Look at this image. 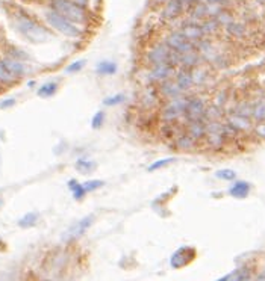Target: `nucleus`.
Instances as JSON below:
<instances>
[{
    "label": "nucleus",
    "instance_id": "nucleus-1",
    "mask_svg": "<svg viewBox=\"0 0 265 281\" xmlns=\"http://www.w3.org/2000/svg\"><path fill=\"white\" fill-rule=\"evenodd\" d=\"M53 11L61 14L62 17L69 18L73 23H85L87 21V12L84 6L78 5L73 0H53L52 2Z\"/></svg>",
    "mask_w": 265,
    "mask_h": 281
},
{
    "label": "nucleus",
    "instance_id": "nucleus-2",
    "mask_svg": "<svg viewBox=\"0 0 265 281\" xmlns=\"http://www.w3.org/2000/svg\"><path fill=\"white\" fill-rule=\"evenodd\" d=\"M17 27L26 38H29L34 43H43L52 37L50 32H47L37 21L30 20L27 17H17Z\"/></svg>",
    "mask_w": 265,
    "mask_h": 281
},
{
    "label": "nucleus",
    "instance_id": "nucleus-3",
    "mask_svg": "<svg viewBox=\"0 0 265 281\" xmlns=\"http://www.w3.org/2000/svg\"><path fill=\"white\" fill-rule=\"evenodd\" d=\"M46 20L47 23L56 29L58 32H61L62 35H65V37H70V38H78L81 37L82 30L76 26V23L70 21L69 18L62 17L61 14H58L56 11H49L46 12Z\"/></svg>",
    "mask_w": 265,
    "mask_h": 281
},
{
    "label": "nucleus",
    "instance_id": "nucleus-4",
    "mask_svg": "<svg viewBox=\"0 0 265 281\" xmlns=\"http://www.w3.org/2000/svg\"><path fill=\"white\" fill-rule=\"evenodd\" d=\"M94 221V216L88 215L85 218H82L81 221H78L69 231H67V236H65V240H73V239H78L81 237L82 234H85V231L91 227Z\"/></svg>",
    "mask_w": 265,
    "mask_h": 281
},
{
    "label": "nucleus",
    "instance_id": "nucleus-5",
    "mask_svg": "<svg viewBox=\"0 0 265 281\" xmlns=\"http://www.w3.org/2000/svg\"><path fill=\"white\" fill-rule=\"evenodd\" d=\"M194 256H195V253H194V250H191V248H188V247H182V248H179L173 256H172V266L173 268H183V266H186L192 259H194Z\"/></svg>",
    "mask_w": 265,
    "mask_h": 281
},
{
    "label": "nucleus",
    "instance_id": "nucleus-6",
    "mask_svg": "<svg viewBox=\"0 0 265 281\" xmlns=\"http://www.w3.org/2000/svg\"><path fill=\"white\" fill-rule=\"evenodd\" d=\"M2 62H3V65L9 70V71H11L15 77L24 74V71H26L24 65H23L21 62H18L17 59H14V58H5V59H2Z\"/></svg>",
    "mask_w": 265,
    "mask_h": 281
},
{
    "label": "nucleus",
    "instance_id": "nucleus-7",
    "mask_svg": "<svg viewBox=\"0 0 265 281\" xmlns=\"http://www.w3.org/2000/svg\"><path fill=\"white\" fill-rule=\"evenodd\" d=\"M250 192V185L247 182H237L229 189V194L235 198H246Z\"/></svg>",
    "mask_w": 265,
    "mask_h": 281
},
{
    "label": "nucleus",
    "instance_id": "nucleus-8",
    "mask_svg": "<svg viewBox=\"0 0 265 281\" xmlns=\"http://www.w3.org/2000/svg\"><path fill=\"white\" fill-rule=\"evenodd\" d=\"M18 77H15L9 70L3 65V62L0 61V83H5V85H11L17 80Z\"/></svg>",
    "mask_w": 265,
    "mask_h": 281
},
{
    "label": "nucleus",
    "instance_id": "nucleus-9",
    "mask_svg": "<svg viewBox=\"0 0 265 281\" xmlns=\"http://www.w3.org/2000/svg\"><path fill=\"white\" fill-rule=\"evenodd\" d=\"M115 71H117V65L111 61H103L97 65V73L98 74L108 76V74H114Z\"/></svg>",
    "mask_w": 265,
    "mask_h": 281
},
{
    "label": "nucleus",
    "instance_id": "nucleus-10",
    "mask_svg": "<svg viewBox=\"0 0 265 281\" xmlns=\"http://www.w3.org/2000/svg\"><path fill=\"white\" fill-rule=\"evenodd\" d=\"M37 221H38V213L29 212V213H26L23 218H20L18 225H20L21 228H29V227H34V225L37 224Z\"/></svg>",
    "mask_w": 265,
    "mask_h": 281
},
{
    "label": "nucleus",
    "instance_id": "nucleus-11",
    "mask_svg": "<svg viewBox=\"0 0 265 281\" xmlns=\"http://www.w3.org/2000/svg\"><path fill=\"white\" fill-rule=\"evenodd\" d=\"M69 188H70V191L73 192L75 200H78V201L82 200V198L85 197V194H87L84 185L79 183V182H76V180H70V182H69Z\"/></svg>",
    "mask_w": 265,
    "mask_h": 281
},
{
    "label": "nucleus",
    "instance_id": "nucleus-12",
    "mask_svg": "<svg viewBox=\"0 0 265 281\" xmlns=\"http://www.w3.org/2000/svg\"><path fill=\"white\" fill-rule=\"evenodd\" d=\"M56 89H58V85L55 82H49V83H44L43 86H40L37 94L43 98H47V97H52L56 92Z\"/></svg>",
    "mask_w": 265,
    "mask_h": 281
},
{
    "label": "nucleus",
    "instance_id": "nucleus-13",
    "mask_svg": "<svg viewBox=\"0 0 265 281\" xmlns=\"http://www.w3.org/2000/svg\"><path fill=\"white\" fill-rule=\"evenodd\" d=\"M202 109H203V106H202V103L198 101V100L191 101V103L188 104V115H191L192 118H197L198 115L202 114Z\"/></svg>",
    "mask_w": 265,
    "mask_h": 281
},
{
    "label": "nucleus",
    "instance_id": "nucleus-14",
    "mask_svg": "<svg viewBox=\"0 0 265 281\" xmlns=\"http://www.w3.org/2000/svg\"><path fill=\"white\" fill-rule=\"evenodd\" d=\"M176 159L175 157H167V159H161V160H156V162H153L149 168H147V171L149 172H152V171H158V169H161V168H164V166H167V165H170L172 162H175Z\"/></svg>",
    "mask_w": 265,
    "mask_h": 281
},
{
    "label": "nucleus",
    "instance_id": "nucleus-15",
    "mask_svg": "<svg viewBox=\"0 0 265 281\" xmlns=\"http://www.w3.org/2000/svg\"><path fill=\"white\" fill-rule=\"evenodd\" d=\"M177 12H179V2L173 0V2H170V3L167 5V8H165V11H164V17L173 18Z\"/></svg>",
    "mask_w": 265,
    "mask_h": 281
},
{
    "label": "nucleus",
    "instance_id": "nucleus-16",
    "mask_svg": "<svg viewBox=\"0 0 265 281\" xmlns=\"http://www.w3.org/2000/svg\"><path fill=\"white\" fill-rule=\"evenodd\" d=\"M76 168H78L81 172L88 174V172L94 168V163H92L91 160H87V159H79V160L76 162Z\"/></svg>",
    "mask_w": 265,
    "mask_h": 281
},
{
    "label": "nucleus",
    "instance_id": "nucleus-17",
    "mask_svg": "<svg viewBox=\"0 0 265 281\" xmlns=\"http://www.w3.org/2000/svg\"><path fill=\"white\" fill-rule=\"evenodd\" d=\"M85 59H79V61H75L73 64H70L67 68H65V73H78V71H81V70L84 68V65H85Z\"/></svg>",
    "mask_w": 265,
    "mask_h": 281
},
{
    "label": "nucleus",
    "instance_id": "nucleus-18",
    "mask_svg": "<svg viewBox=\"0 0 265 281\" xmlns=\"http://www.w3.org/2000/svg\"><path fill=\"white\" fill-rule=\"evenodd\" d=\"M121 101H124V95L123 94H115V95L106 97L103 100V104H106V106H115V104H120Z\"/></svg>",
    "mask_w": 265,
    "mask_h": 281
},
{
    "label": "nucleus",
    "instance_id": "nucleus-19",
    "mask_svg": "<svg viewBox=\"0 0 265 281\" xmlns=\"http://www.w3.org/2000/svg\"><path fill=\"white\" fill-rule=\"evenodd\" d=\"M82 185H84V188H85L87 192H91V191L100 189L105 183H103L102 180H88V182H85V183H82Z\"/></svg>",
    "mask_w": 265,
    "mask_h": 281
},
{
    "label": "nucleus",
    "instance_id": "nucleus-20",
    "mask_svg": "<svg viewBox=\"0 0 265 281\" xmlns=\"http://www.w3.org/2000/svg\"><path fill=\"white\" fill-rule=\"evenodd\" d=\"M105 123V114L103 112H97L92 118H91V127L92 129H100Z\"/></svg>",
    "mask_w": 265,
    "mask_h": 281
},
{
    "label": "nucleus",
    "instance_id": "nucleus-21",
    "mask_svg": "<svg viewBox=\"0 0 265 281\" xmlns=\"http://www.w3.org/2000/svg\"><path fill=\"white\" fill-rule=\"evenodd\" d=\"M215 175L221 180H234L235 179V172L232 169H220V171H217Z\"/></svg>",
    "mask_w": 265,
    "mask_h": 281
},
{
    "label": "nucleus",
    "instance_id": "nucleus-22",
    "mask_svg": "<svg viewBox=\"0 0 265 281\" xmlns=\"http://www.w3.org/2000/svg\"><path fill=\"white\" fill-rule=\"evenodd\" d=\"M169 43H170L175 49H179V50H182L183 46H185V41H183V38L180 37V35H173V37H170Z\"/></svg>",
    "mask_w": 265,
    "mask_h": 281
},
{
    "label": "nucleus",
    "instance_id": "nucleus-23",
    "mask_svg": "<svg viewBox=\"0 0 265 281\" xmlns=\"http://www.w3.org/2000/svg\"><path fill=\"white\" fill-rule=\"evenodd\" d=\"M255 117L258 120H265V103H261L255 108Z\"/></svg>",
    "mask_w": 265,
    "mask_h": 281
},
{
    "label": "nucleus",
    "instance_id": "nucleus-24",
    "mask_svg": "<svg viewBox=\"0 0 265 281\" xmlns=\"http://www.w3.org/2000/svg\"><path fill=\"white\" fill-rule=\"evenodd\" d=\"M14 104H15V100H14V98H8V100H5L3 103H0V108L5 109V108L14 106Z\"/></svg>",
    "mask_w": 265,
    "mask_h": 281
},
{
    "label": "nucleus",
    "instance_id": "nucleus-25",
    "mask_svg": "<svg viewBox=\"0 0 265 281\" xmlns=\"http://www.w3.org/2000/svg\"><path fill=\"white\" fill-rule=\"evenodd\" d=\"M76 3L81 5V6H85L87 5V0H76Z\"/></svg>",
    "mask_w": 265,
    "mask_h": 281
},
{
    "label": "nucleus",
    "instance_id": "nucleus-26",
    "mask_svg": "<svg viewBox=\"0 0 265 281\" xmlns=\"http://www.w3.org/2000/svg\"><path fill=\"white\" fill-rule=\"evenodd\" d=\"M2 206H3V198L0 197V207H2Z\"/></svg>",
    "mask_w": 265,
    "mask_h": 281
}]
</instances>
